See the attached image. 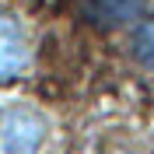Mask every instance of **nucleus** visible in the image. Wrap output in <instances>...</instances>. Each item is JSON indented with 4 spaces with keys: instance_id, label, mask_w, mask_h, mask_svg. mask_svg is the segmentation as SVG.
<instances>
[{
    "instance_id": "nucleus-4",
    "label": "nucleus",
    "mask_w": 154,
    "mask_h": 154,
    "mask_svg": "<svg viewBox=\"0 0 154 154\" xmlns=\"http://www.w3.org/2000/svg\"><path fill=\"white\" fill-rule=\"evenodd\" d=\"M130 49H133V60L140 63V67H151V70H154V14L137 25Z\"/></svg>"
},
{
    "instance_id": "nucleus-3",
    "label": "nucleus",
    "mask_w": 154,
    "mask_h": 154,
    "mask_svg": "<svg viewBox=\"0 0 154 154\" xmlns=\"http://www.w3.org/2000/svg\"><path fill=\"white\" fill-rule=\"evenodd\" d=\"M28 60V42H25V32L14 18L0 14V81L14 77Z\"/></svg>"
},
{
    "instance_id": "nucleus-1",
    "label": "nucleus",
    "mask_w": 154,
    "mask_h": 154,
    "mask_svg": "<svg viewBox=\"0 0 154 154\" xmlns=\"http://www.w3.org/2000/svg\"><path fill=\"white\" fill-rule=\"evenodd\" d=\"M46 116L28 105H0V154H38Z\"/></svg>"
},
{
    "instance_id": "nucleus-5",
    "label": "nucleus",
    "mask_w": 154,
    "mask_h": 154,
    "mask_svg": "<svg viewBox=\"0 0 154 154\" xmlns=\"http://www.w3.org/2000/svg\"><path fill=\"white\" fill-rule=\"evenodd\" d=\"M95 154H116V151H95ZM119 154H126V151H119Z\"/></svg>"
},
{
    "instance_id": "nucleus-2",
    "label": "nucleus",
    "mask_w": 154,
    "mask_h": 154,
    "mask_svg": "<svg viewBox=\"0 0 154 154\" xmlns=\"http://www.w3.org/2000/svg\"><path fill=\"white\" fill-rule=\"evenodd\" d=\"M77 4H81L84 21H91L102 32H112L119 25L137 21L147 7V0H77Z\"/></svg>"
}]
</instances>
